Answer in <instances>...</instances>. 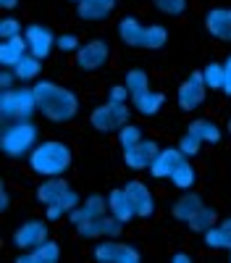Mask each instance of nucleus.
I'll return each mask as SVG.
<instances>
[{
  "mask_svg": "<svg viewBox=\"0 0 231 263\" xmlns=\"http://www.w3.org/2000/svg\"><path fill=\"white\" fill-rule=\"evenodd\" d=\"M32 87L37 95V114L50 124H69L79 116V95L66 84H58L53 79H37Z\"/></svg>",
  "mask_w": 231,
  "mask_h": 263,
  "instance_id": "1",
  "label": "nucleus"
},
{
  "mask_svg": "<svg viewBox=\"0 0 231 263\" xmlns=\"http://www.w3.org/2000/svg\"><path fill=\"white\" fill-rule=\"evenodd\" d=\"M29 171L39 179L45 177H66L74 163V153L63 140H39L37 147L29 153Z\"/></svg>",
  "mask_w": 231,
  "mask_h": 263,
  "instance_id": "2",
  "label": "nucleus"
},
{
  "mask_svg": "<svg viewBox=\"0 0 231 263\" xmlns=\"http://www.w3.org/2000/svg\"><path fill=\"white\" fill-rule=\"evenodd\" d=\"M39 142V126L32 119L21 121H8L0 126V153L6 158H29V153Z\"/></svg>",
  "mask_w": 231,
  "mask_h": 263,
  "instance_id": "3",
  "label": "nucleus"
},
{
  "mask_svg": "<svg viewBox=\"0 0 231 263\" xmlns=\"http://www.w3.org/2000/svg\"><path fill=\"white\" fill-rule=\"evenodd\" d=\"M37 95L32 84H18L13 90H0V124L34 119Z\"/></svg>",
  "mask_w": 231,
  "mask_h": 263,
  "instance_id": "4",
  "label": "nucleus"
},
{
  "mask_svg": "<svg viewBox=\"0 0 231 263\" xmlns=\"http://www.w3.org/2000/svg\"><path fill=\"white\" fill-rule=\"evenodd\" d=\"M132 103H116V100H105L102 105H95L90 114V126L100 135H111L118 132L123 124L132 121Z\"/></svg>",
  "mask_w": 231,
  "mask_h": 263,
  "instance_id": "5",
  "label": "nucleus"
},
{
  "mask_svg": "<svg viewBox=\"0 0 231 263\" xmlns=\"http://www.w3.org/2000/svg\"><path fill=\"white\" fill-rule=\"evenodd\" d=\"M92 258L97 263H139L142 253L137 250V245L111 237V239H95Z\"/></svg>",
  "mask_w": 231,
  "mask_h": 263,
  "instance_id": "6",
  "label": "nucleus"
},
{
  "mask_svg": "<svg viewBox=\"0 0 231 263\" xmlns=\"http://www.w3.org/2000/svg\"><path fill=\"white\" fill-rule=\"evenodd\" d=\"M76 55V69L84 71V74H92V71H100L108 66L111 61V42L102 40V37H95L90 42H84V45L74 53Z\"/></svg>",
  "mask_w": 231,
  "mask_h": 263,
  "instance_id": "7",
  "label": "nucleus"
},
{
  "mask_svg": "<svg viewBox=\"0 0 231 263\" xmlns=\"http://www.w3.org/2000/svg\"><path fill=\"white\" fill-rule=\"evenodd\" d=\"M205 92H207V84L202 79V69L186 74V79L179 84V90H176V105H179V111H184V114L200 111V108L205 105Z\"/></svg>",
  "mask_w": 231,
  "mask_h": 263,
  "instance_id": "8",
  "label": "nucleus"
},
{
  "mask_svg": "<svg viewBox=\"0 0 231 263\" xmlns=\"http://www.w3.org/2000/svg\"><path fill=\"white\" fill-rule=\"evenodd\" d=\"M50 221L48 218H27V221H21L13 234H11V245L16 250H32L37 248L39 242H45L50 237Z\"/></svg>",
  "mask_w": 231,
  "mask_h": 263,
  "instance_id": "9",
  "label": "nucleus"
},
{
  "mask_svg": "<svg viewBox=\"0 0 231 263\" xmlns=\"http://www.w3.org/2000/svg\"><path fill=\"white\" fill-rule=\"evenodd\" d=\"M123 227L126 224L118 221L113 213H102V216H95V218L81 221L79 227H74V232L81 239H111V237H121Z\"/></svg>",
  "mask_w": 231,
  "mask_h": 263,
  "instance_id": "10",
  "label": "nucleus"
},
{
  "mask_svg": "<svg viewBox=\"0 0 231 263\" xmlns=\"http://www.w3.org/2000/svg\"><path fill=\"white\" fill-rule=\"evenodd\" d=\"M160 153V142L158 140H150V137H144L142 142H137L134 147L129 150H123V166L139 174V171H147L150 168V163L155 161V156Z\"/></svg>",
  "mask_w": 231,
  "mask_h": 263,
  "instance_id": "11",
  "label": "nucleus"
},
{
  "mask_svg": "<svg viewBox=\"0 0 231 263\" xmlns=\"http://www.w3.org/2000/svg\"><path fill=\"white\" fill-rule=\"evenodd\" d=\"M24 40H27L29 53L45 61V58H50V53L55 50L58 34H53V29L45 27V24H29V27L24 29Z\"/></svg>",
  "mask_w": 231,
  "mask_h": 263,
  "instance_id": "12",
  "label": "nucleus"
},
{
  "mask_svg": "<svg viewBox=\"0 0 231 263\" xmlns=\"http://www.w3.org/2000/svg\"><path fill=\"white\" fill-rule=\"evenodd\" d=\"M144 29L147 24H142L139 16L134 13H123L116 24V37L123 48H132V50H144Z\"/></svg>",
  "mask_w": 231,
  "mask_h": 263,
  "instance_id": "13",
  "label": "nucleus"
},
{
  "mask_svg": "<svg viewBox=\"0 0 231 263\" xmlns=\"http://www.w3.org/2000/svg\"><path fill=\"white\" fill-rule=\"evenodd\" d=\"M202 24L207 29V34L218 40V42H226L231 45V6H216V8H207L205 16H202Z\"/></svg>",
  "mask_w": 231,
  "mask_h": 263,
  "instance_id": "14",
  "label": "nucleus"
},
{
  "mask_svg": "<svg viewBox=\"0 0 231 263\" xmlns=\"http://www.w3.org/2000/svg\"><path fill=\"white\" fill-rule=\"evenodd\" d=\"M123 190L129 192V197H132L134 211H137V218H153V216H155V211H158L155 195H153V190L147 187L142 179H129V182H123Z\"/></svg>",
  "mask_w": 231,
  "mask_h": 263,
  "instance_id": "15",
  "label": "nucleus"
},
{
  "mask_svg": "<svg viewBox=\"0 0 231 263\" xmlns=\"http://www.w3.org/2000/svg\"><path fill=\"white\" fill-rule=\"evenodd\" d=\"M118 8V0H81L76 6V18L87 24H102Z\"/></svg>",
  "mask_w": 231,
  "mask_h": 263,
  "instance_id": "16",
  "label": "nucleus"
},
{
  "mask_svg": "<svg viewBox=\"0 0 231 263\" xmlns=\"http://www.w3.org/2000/svg\"><path fill=\"white\" fill-rule=\"evenodd\" d=\"M108 213V195H100V192H92L87 195L84 200L74 208V213L69 216L71 227H79L81 221H87V218H95V216H102Z\"/></svg>",
  "mask_w": 231,
  "mask_h": 263,
  "instance_id": "17",
  "label": "nucleus"
},
{
  "mask_svg": "<svg viewBox=\"0 0 231 263\" xmlns=\"http://www.w3.org/2000/svg\"><path fill=\"white\" fill-rule=\"evenodd\" d=\"M186 156L179 150V145L176 147H160V153L155 156V161L150 163V177H155V179H171V174L176 171V166L184 161Z\"/></svg>",
  "mask_w": 231,
  "mask_h": 263,
  "instance_id": "18",
  "label": "nucleus"
},
{
  "mask_svg": "<svg viewBox=\"0 0 231 263\" xmlns=\"http://www.w3.org/2000/svg\"><path fill=\"white\" fill-rule=\"evenodd\" d=\"M60 260V245L55 239H45V242H39L37 248L32 250H21L16 255V263H58Z\"/></svg>",
  "mask_w": 231,
  "mask_h": 263,
  "instance_id": "19",
  "label": "nucleus"
},
{
  "mask_svg": "<svg viewBox=\"0 0 231 263\" xmlns=\"http://www.w3.org/2000/svg\"><path fill=\"white\" fill-rule=\"evenodd\" d=\"M108 213H113L118 221H123V224H129V221H134V218H137L134 203H132L129 192H126L123 187H113L108 192Z\"/></svg>",
  "mask_w": 231,
  "mask_h": 263,
  "instance_id": "20",
  "label": "nucleus"
},
{
  "mask_svg": "<svg viewBox=\"0 0 231 263\" xmlns=\"http://www.w3.org/2000/svg\"><path fill=\"white\" fill-rule=\"evenodd\" d=\"M202 205H205L202 195H197L195 190H186V192H179V197L171 203V216L176 218V221L186 224L189 218H192V216H195Z\"/></svg>",
  "mask_w": 231,
  "mask_h": 263,
  "instance_id": "21",
  "label": "nucleus"
},
{
  "mask_svg": "<svg viewBox=\"0 0 231 263\" xmlns=\"http://www.w3.org/2000/svg\"><path fill=\"white\" fill-rule=\"evenodd\" d=\"M163 105H165V95L153 90V87H150V90H144V92H139V95H132V108L139 116H144V119L158 116L163 111Z\"/></svg>",
  "mask_w": 231,
  "mask_h": 263,
  "instance_id": "22",
  "label": "nucleus"
},
{
  "mask_svg": "<svg viewBox=\"0 0 231 263\" xmlns=\"http://www.w3.org/2000/svg\"><path fill=\"white\" fill-rule=\"evenodd\" d=\"M66 190H71V184L66 182V177H45V179H39V184L34 190V197H37L39 205H50Z\"/></svg>",
  "mask_w": 231,
  "mask_h": 263,
  "instance_id": "23",
  "label": "nucleus"
},
{
  "mask_svg": "<svg viewBox=\"0 0 231 263\" xmlns=\"http://www.w3.org/2000/svg\"><path fill=\"white\" fill-rule=\"evenodd\" d=\"M79 203H81L79 192L66 190V192L58 197V200H53L50 205H45V218H48V221H60V218H69Z\"/></svg>",
  "mask_w": 231,
  "mask_h": 263,
  "instance_id": "24",
  "label": "nucleus"
},
{
  "mask_svg": "<svg viewBox=\"0 0 231 263\" xmlns=\"http://www.w3.org/2000/svg\"><path fill=\"white\" fill-rule=\"evenodd\" d=\"M202 242L210 250H231V216L221 218L216 227H210L202 234Z\"/></svg>",
  "mask_w": 231,
  "mask_h": 263,
  "instance_id": "25",
  "label": "nucleus"
},
{
  "mask_svg": "<svg viewBox=\"0 0 231 263\" xmlns=\"http://www.w3.org/2000/svg\"><path fill=\"white\" fill-rule=\"evenodd\" d=\"M27 53H29V48H27L24 34L3 40V42H0V66H3V69H13V66L24 58Z\"/></svg>",
  "mask_w": 231,
  "mask_h": 263,
  "instance_id": "26",
  "label": "nucleus"
},
{
  "mask_svg": "<svg viewBox=\"0 0 231 263\" xmlns=\"http://www.w3.org/2000/svg\"><path fill=\"white\" fill-rule=\"evenodd\" d=\"M192 135H197L205 145H218L221 142V137H223V132H221V126L213 121V119H207V116H200V119H192L189 121V126H186Z\"/></svg>",
  "mask_w": 231,
  "mask_h": 263,
  "instance_id": "27",
  "label": "nucleus"
},
{
  "mask_svg": "<svg viewBox=\"0 0 231 263\" xmlns=\"http://www.w3.org/2000/svg\"><path fill=\"white\" fill-rule=\"evenodd\" d=\"M13 71L18 77V84H34L39 79V74H42V58L27 53L24 58L13 66Z\"/></svg>",
  "mask_w": 231,
  "mask_h": 263,
  "instance_id": "28",
  "label": "nucleus"
},
{
  "mask_svg": "<svg viewBox=\"0 0 231 263\" xmlns=\"http://www.w3.org/2000/svg\"><path fill=\"white\" fill-rule=\"evenodd\" d=\"M218 221H221V218H218V211H216L213 205L205 203V205L186 221V227H189V232H192V234H200V237H202L210 227H216Z\"/></svg>",
  "mask_w": 231,
  "mask_h": 263,
  "instance_id": "29",
  "label": "nucleus"
},
{
  "mask_svg": "<svg viewBox=\"0 0 231 263\" xmlns=\"http://www.w3.org/2000/svg\"><path fill=\"white\" fill-rule=\"evenodd\" d=\"M174 184V190H179V192H186V190H195V184H197V168L189 163V158H184L179 166H176V171L171 174V179H168Z\"/></svg>",
  "mask_w": 231,
  "mask_h": 263,
  "instance_id": "30",
  "label": "nucleus"
},
{
  "mask_svg": "<svg viewBox=\"0 0 231 263\" xmlns=\"http://www.w3.org/2000/svg\"><path fill=\"white\" fill-rule=\"evenodd\" d=\"M168 37H171L168 27H163V24H147V29H144V50H163L168 45Z\"/></svg>",
  "mask_w": 231,
  "mask_h": 263,
  "instance_id": "31",
  "label": "nucleus"
},
{
  "mask_svg": "<svg viewBox=\"0 0 231 263\" xmlns=\"http://www.w3.org/2000/svg\"><path fill=\"white\" fill-rule=\"evenodd\" d=\"M123 84L132 95H139L144 90H150V74H147L144 69H129L123 74Z\"/></svg>",
  "mask_w": 231,
  "mask_h": 263,
  "instance_id": "32",
  "label": "nucleus"
},
{
  "mask_svg": "<svg viewBox=\"0 0 231 263\" xmlns=\"http://www.w3.org/2000/svg\"><path fill=\"white\" fill-rule=\"evenodd\" d=\"M116 135H118V145H121V153L123 150H129V147H134L137 142H142L144 140V132H142V126L139 124H123L118 132H116Z\"/></svg>",
  "mask_w": 231,
  "mask_h": 263,
  "instance_id": "33",
  "label": "nucleus"
},
{
  "mask_svg": "<svg viewBox=\"0 0 231 263\" xmlns=\"http://www.w3.org/2000/svg\"><path fill=\"white\" fill-rule=\"evenodd\" d=\"M202 79L207 84V90H223V82H226L223 63L221 61H210L205 69H202Z\"/></svg>",
  "mask_w": 231,
  "mask_h": 263,
  "instance_id": "34",
  "label": "nucleus"
},
{
  "mask_svg": "<svg viewBox=\"0 0 231 263\" xmlns=\"http://www.w3.org/2000/svg\"><path fill=\"white\" fill-rule=\"evenodd\" d=\"M176 145H179V150L184 153L186 158H195V156H200V153H202V145H205V142H202L197 135H192V132L186 129L184 135L179 137V142H176Z\"/></svg>",
  "mask_w": 231,
  "mask_h": 263,
  "instance_id": "35",
  "label": "nucleus"
},
{
  "mask_svg": "<svg viewBox=\"0 0 231 263\" xmlns=\"http://www.w3.org/2000/svg\"><path fill=\"white\" fill-rule=\"evenodd\" d=\"M24 24H21V18L6 13L3 18H0V40H11V37H18V34H24Z\"/></svg>",
  "mask_w": 231,
  "mask_h": 263,
  "instance_id": "36",
  "label": "nucleus"
},
{
  "mask_svg": "<svg viewBox=\"0 0 231 263\" xmlns=\"http://www.w3.org/2000/svg\"><path fill=\"white\" fill-rule=\"evenodd\" d=\"M153 6L163 16H181V13H186V0H153Z\"/></svg>",
  "mask_w": 231,
  "mask_h": 263,
  "instance_id": "37",
  "label": "nucleus"
},
{
  "mask_svg": "<svg viewBox=\"0 0 231 263\" xmlns=\"http://www.w3.org/2000/svg\"><path fill=\"white\" fill-rule=\"evenodd\" d=\"M79 48H81L79 34H74V32H63V34H58L55 50H60V53H76Z\"/></svg>",
  "mask_w": 231,
  "mask_h": 263,
  "instance_id": "38",
  "label": "nucleus"
},
{
  "mask_svg": "<svg viewBox=\"0 0 231 263\" xmlns=\"http://www.w3.org/2000/svg\"><path fill=\"white\" fill-rule=\"evenodd\" d=\"M108 100H116V103H132V92L126 90V84H113L108 90Z\"/></svg>",
  "mask_w": 231,
  "mask_h": 263,
  "instance_id": "39",
  "label": "nucleus"
},
{
  "mask_svg": "<svg viewBox=\"0 0 231 263\" xmlns=\"http://www.w3.org/2000/svg\"><path fill=\"white\" fill-rule=\"evenodd\" d=\"M13 87H18V77L13 69H3L0 71V90H13Z\"/></svg>",
  "mask_w": 231,
  "mask_h": 263,
  "instance_id": "40",
  "label": "nucleus"
},
{
  "mask_svg": "<svg viewBox=\"0 0 231 263\" xmlns=\"http://www.w3.org/2000/svg\"><path fill=\"white\" fill-rule=\"evenodd\" d=\"M223 74H226V82H223V90H221V92H223L226 98H231V53L223 58Z\"/></svg>",
  "mask_w": 231,
  "mask_h": 263,
  "instance_id": "41",
  "label": "nucleus"
},
{
  "mask_svg": "<svg viewBox=\"0 0 231 263\" xmlns=\"http://www.w3.org/2000/svg\"><path fill=\"white\" fill-rule=\"evenodd\" d=\"M11 211V192L6 184H0V213H8Z\"/></svg>",
  "mask_w": 231,
  "mask_h": 263,
  "instance_id": "42",
  "label": "nucleus"
},
{
  "mask_svg": "<svg viewBox=\"0 0 231 263\" xmlns=\"http://www.w3.org/2000/svg\"><path fill=\"white\" fill-rule=\"evenodd\" d=\"M18 3H21V0H0V8H3L6 13H11V11L18 8Z\"/></svg>",
  "mask_w": 231,
  "mask_h": 263,
  "instance_id": "43",
  "label": "nucleus"
},
{
  "mask_svg": "<svg viewBox=\"0 0 231 263\" xmlns=\"http://www.w3.org/2000/svg\"><path fill=\"white\" fill-rule=\"evenodd\" d=\"M171 263H192V255H189V253H174Z\"/></svg>",
  "mask_w": 231,
  "mask_h": 263,
  "instance_id": "44",
  "label": "nucleus"
},
{
  "mask_svg": "<svg viewBox=\"0 0 231 263\" xmlns=\"http://www.w3.org/2000/svg\"><path fill=\"white\" fill-rule=\"evenodd\" d=\"M226 135H228V137H231V116H228V119H226Z\"/></svg>",
  "mask_w": 231,
  "mask_h": 263,
  "instance_id": "45",
  "label": "nucleus"
},
{
  "mask_svg": "<svg viewBox=\"0 0 231 263\" xmlns=\"http://www.w3.org/2000/svg\"><path fill=\"white\" fill-rule=\"evenodd\" d=\"M69 3H71V6H79V3H81V0H69Z\"/></svg>",
  "mask_w": 231,
  "mask_h": 263,
  "instance_id": "46",
  "label": "nucleus"
},
{
  "mask_svg": "<svg viewBox=\"0 0 231 263\" xmlns=\"http://www.w3.org/2000/svg\"><path fill=\"white\" fill-rule=\"evenodd\" d=\"M228 260H231V250H228Z\"/></svg>",
  "mask_w": 231,
  "mask_h": 263,
  "instance_id": "47",
  "label": "nucleus"
}]
</instances>
